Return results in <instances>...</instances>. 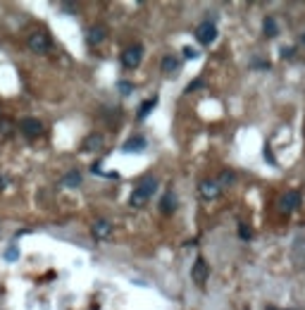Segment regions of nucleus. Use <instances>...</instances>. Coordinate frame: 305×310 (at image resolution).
Here are the masks:
<instances>
[{
  "label": "nucleus",
  "mask_w": 305,
  "mask_h": 310,
  "mask_svg": "<svg viewBox=\"0 0 305 310\" xmlns=\"http://www.w3.org/2000/svg\"><path fill=\"white\" fill-rule=\"evenodd\" d=\"M177 69H179V60L172 57V55H167L165 60H162V72H165V74H174Z\"/></svg>",
  "instance_id": "4468645a"
},
{
  "label": "nucleus",
  "mask_w": 305,
  "mask_h": 310,
  "mask_svg": "<svg viewBox=\"0 0 305 310\" xmlns=\"http://www.w3.org/2000/svg\"><path fill=\"white\" fill-rule=\"evenodd\" d=\"M301 205V196H298V191H289L286 196H284V208L286 210H296Z\"/></svg>",
  "instance_id": "ddd939ff"
},
{
  "label": "nucleus",
  "mask_w": 305,
  "mask_h": 310,
  "mask_svg": "<svg viewBox=\"0 0 305 310\" xmlns=\"http://www.w3.org/2000/svg\"><path fill=\"white\" fill-rule=\"evenodd\" d=\"M169 210H174V196L172 194H167L162 198V212H169Z\"/></svg>",
  "instance_id": "a211bd4d"
},
{
  "label": "nucleus",
  "mask_w": 305,
  "mask_h": 310,
  "mask_svg": "<svg viewBox=\"0 0 305 310\" xmlns=\"http://www.w3.org/2000/svg\"><path fill=\"white\" fill-rule=\"evenodd\" d=\"M184 55H186V57H195L198 53H195L193 48H184Z\"/></svg>",
  "instance_id": "5701e85b"
},
{
  "label": "nucleus",
  "mask_w": 305,
  "mask_h": 310,
  "mask_svg": "<svg viewBox=\"0 0 305 310\" xmlns=\"http://www.w3.org/2000/svg\"><path fill=\"white\" fill-rule=\"evenodd\" d=\"M141 55H143L141 46H134V48H127V50L122 53V65H124L127 69H134V67H139V65H141Z\"/></svg>",
  "instance_id": "39448f33"
},
{
  "label": "nucleus",
  "mask_w": 305,
  "mask_h": 310,
  "mask_svg": "<svg viewBox=\"0 0 305 310\" xmlns=\"http://www.w3.org/2000/svg\"><path fill=\"white\" fill-rule=\"evenodd\" d=\"M293 260L296 262H305V239L301 236V239H296V244H293Z\"/></svg>",
  "instance_id": "9b49d317"
},
{
  "label": "nucleus",
  "mask_w": 305,
  "mask_h": 310,
  "mask_svg": "<svg viewBox=\"0 0 305 310\" xmlns=\"http://www.w3.org/2000/svg\"><path fill=\"white\" fill-rule=\"evenodd\" d=\"M303 43H305V33H303Z\"/></svg>",
  "instance_id": "bb28decb"
},
{
  "label": "nucleus",
  "mask_w": 305,
  "mask_h": 310,
  "mask_svg": "<svg viewBox=\"0 0 305 310\" xmlns=\"http://www.w3.org/2000/svg\"><path fill=\"white\" fill-rule=\"evenodd\" d=\"M265 33L267 36H277V22L270 17V19H265Z\"/></svg>",
  "instance_id": "f3484780"
},
{
  "label": "nucleus",
  "mask_w": 305,
  "mask_h": 310,
  "mask_svg": "<svg viewBox=\"0 0 305 310\" xmlns=\"http://www.w3.org/2000/svg\"><path fill=\"white\" fill-rule=\"evenodd\" d=\"M191 277H193L195 284H205V279H208V265H205V260L203 258H198L193 265V270H191Z\"/></svg>",
  "instance_id": "0eeeda50"
},
{
  "label": "nucleus",
  "mask_w": 305,
  "mask_h": 310,
  "mask_svg": "<svg viewBox=\"0 0 305 310\" xmlns=\"http://www.w3.org/2000/svg\"><path fill=\"white\" fill-rule=\"evenodd\" d=\"M103 143L105 139L100 136V134H91V136H86L81 143V150H100L103 148Z\"/></svg>",
  "instance_id": "9d476101"
},
{
  "label": "nucleus",
  "mask_w": 305,
  "mask_h": 310,
  "mask_svg": "<svg viewBox=\"0 0 305 310\" xmlns=\"http://www.w3.org/2000/svg\"><path fill=\"white\" fill-rule=\"evenodd\" d=\"M239 234H241L243 239H250V231H248V229H246V227H241V229H239Z\"/></svg>",
  "instance_id": "b1692460"
},
{
  "label": "nucleus",
  "mask_w": 305,
  "mask_h": 310,
  "mask_svg": "<svg viewBox=\"0 0 305 310\" xmlns=\"http://www.w3.org/2000/svg\"><path fill=\"white\" fill-rule=\"evenodd\" d=\"M10 129H12V124H7V122H0V131H2V134H7Z\"/></svg>",
  "instance_id": "412c9836"
},
{
  "label": "nucleus",
  "mask_w": 305,
  "mask_h": 310,
  "mask_svg": "<svg viewBox=\"0 0 305 310\" xmlns=\"http://www.w3.org/2000/svg\"><path fill=\"white\" fill-rule=\"evenodd\" d=\"M143 146H145V141L141 139V136H136V139H131V141L124 143V153H139V150H143Z\"/></svg>",
  "instance_id": "2eb2a0df"
},
{
  "label": "nucleus",
  "mask_w": 305,
  "mask_h": 310,
  "mask_svg": "<svg viewBox=\"0 0 305 310\" xmlns=\"http://www.w3.org/2000/svg\"><path fill=\"white\" fill-rule=\"evenodd\" d=\"M231 179H234V174H231V172H224V174H222V181H231Z\"/></svg>",
  "instance_id": "a878e982"
},
{
  "label": "nucleus",
  "mask_w": 305,
  "mask_h": 310,
  "mask_svg": "<svg viewBox=\"0 0 305 310\" xmlns=\"http://www.w3.org/2000/svg\"><path fill=\"white\" fill-rule=\"evenodd\" d=\"M19 129H22V134H24L27 139H38V136L43 134V124H41L36 117L22 119V122H19Z\"/></svg>",
  "instance_id": "7ed1b4c3"
},
{
  "label": "nucleus",
  "mask_w": 305,
  "mask_h": 310,
  "mask_svg": "<svg viewBox=\"0 0 305 310\" xmlns=\"http://www.w3.org/2000/svg\"><path fill=\"white\" fill-rule=\"evenodd\" d=\"M215 36H217V29L212 22H203L200 27L195 29V38L203 43V46H210L212 41H215Z\"/></svg>",
  "instance_id": "20e7f679"
},
{
  "label": "nucleus",
  "mask_w": 305,
  "mask_h": 310,
  "mask_svg": "<svg viewBox=\"0 0 305 310\" xmlns=\"http://www.w3.org/2000/svg\"><path fill=\"white\" fill-rule=\"evenodd\" d=\"M29 50L36 53V55H46L50 50V36L43 33V31H36L29 36Z\"/></svg>",
  "instance_id": "f03ea898"
},
{
  "label": "nucleus",
  "mask_w": 305,
  "mask_h": 310,
  "mask_svg": "<svg viewBox=\"0 0 305 310\" xmlns=\"http://www.w3.org/2000/svg\"><path fill=\"white\" fill-rule=\"evenodd\" d=\"M7 184H10V179H7V177H0V191H5Z\"/></svg>",
  "instance_id": "4be33fe9"
},
{
  "label": "nucleus",
  "mask_w": 305,
  "mask_h": 310,
  "mask_svg": "<svg viewBox=\"0 0 305 310\" xmlns=\"http://www.w3.org/2000/svg\"><path fill=\"white\" fill-rule=\"evenodd\" d=\"M5 258H7V260H17V258H19V248H17V246H10V248L5 251Z\"/></svg>",
  "instance_id": "6ab92c4d"
},
{
  "label": "nucleus",
  "mask_w": 305,
  "mask_h": 310,
  "mask_svg": "<svg viewBox=\"0 0 305 310\" xmlns=\"http://www.w3.org/2000/svg\"><path fill=\"white\" fill-rule=\"evenodd\" d=\"M105 33H108V31H105V27H100V24H98V27H91L88 29V36H86L88 46H98V43H103V41H105Z\"/></svg>",
  "instance_id": "1a4fd4ad"
},
{
  "label": "nucleus",
  "mask_w": 305,
  "mask_h": 310,
  "mask_svg": "<svg viewBox=\"0 0 305 310\" xmlns=\"http://www.w3.org/2000/svg\"><path fill=\"white\" fill-rule=\"evenodd\" d=\"M155 103H158V100L153 98V100H145V103L141 105V110H139V117H141V119H143L145 114H148V113H150V110H153V108H155Z\"/></svg>",
  "instance_id": "dca6fc26"
},
{
  "label": "nucleus",
  "mask_w": 305,
  "mask_h": 310,
  "mask_svg": "<svg viewBox=\"0 0 305 310\" xmlns=\"http://www.w3.org/2000/svg\"><path fill=\"white\" fill-rule=\"evenodd\" d=\"M155 189H158V181H155V179H150V177H148V179H143L139 186L134 189V194H131V198H129V203H131L134 208H141L148 198L155 194Z\"/></svg>",
  "instance_id": "f257e3e1"
},
{
  "label": "nucleus",
  "mask_w": 305,
  "mask_h": 310,
  "mask_svg": "<svg viewBox=\"0 0 305 310\" xmlns=\"http://www.w3.org/2000/svg\"><path fill=\"white\" fill-rule=\"evenodd\" d=\"M281 55H284V57H291V55H293V48H284V50H281Z\"/></svg>",
  "instance_id": "393cba45"
},
{
  "label": "nucleus",
  "mask_w": 305,
  "mask_h": 310,
  "mask_svg": "<svg viewBox=\"0 0 305 310\" xmlns=\"http://www.w3.org/2000/svg\"><path fill=\"white\" fill-rule=\"evenodd\" d=\"M220 191H222L220 181H203V184H200V196L208 198V200L217 198V196H220Z\"/></svg>",
  "instance_id": "423d86ee"
},
{
  "label": "nucleus",
  "mask_w": 305,
  "mask_h": 310,
  "mask_svg": "<svg viewBox=\"0 0 305 310\" xmlns=\"http://www.w3.org/2000/svg\"><path fill=\"white\" fill-rule=\"evenodd\" d=\"M110 234H112V225L108 220H96V222H93V236H96L98 241L108 239Z\"/></svg>",
  "instance_id": "6e6552de"
},
{
  "label": "nucleus",
  "mask_w": 305,
  "mask_h": 310,
  "mask_svg": "<svg viewBox=\"0 0 305 310\" xmlns=\"http://www.w3.org/2000/svg\"><path fill=\"white\" fill-rule=\"evenodd\" d=\"M79 184H81V174L79 172H69V174L62 177V186H67V189H77Z\"/></svg>",
  "instance_id": "f8f14e48"
},
{
  "label": "nucleus",
  "mask_w": 305,
  "mask_h": 310,
  "mask_svg": "<svg viewBox=\"0 0 305 310\" xmlns=\"http://www.w3.org/2000/svg\"><path fill=\"white\" fill-rule=\"evenodd\" d=\"M119 91H122L124 96H127V93H131V84H129V82H122V84H119Z\"/></svg>",
  "instance_id": "aec40b11"
}]
</instances>
